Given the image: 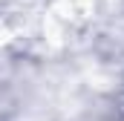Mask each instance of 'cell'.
Here are the masks:
<instances>
[{"label":"cell","mask_w":124,"mask_h":121,"mask_svg":"<svg viewBox=\"0 0 124 121\" xmlns=\"http://www.w3.org/2000/svg\"><path fill=\"white\" fill-rule=\"evenodd\" d=\"M12 38H15V35H12V26H9V20L0 15V52H3V49L12 43Z\"/></svg>","instance_id":"6da1fadb"}]
</instances>
